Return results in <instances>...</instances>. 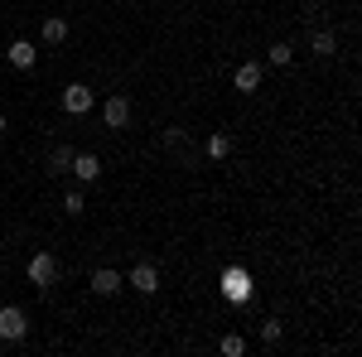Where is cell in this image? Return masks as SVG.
<instances>
[{
	"instance_id": "6da1fadb",
	"label": "cell",
	"mask_w": 362,
	"mask_h": 357,
	"mask_svg": "<svg viewBox=\"0 0 362 357\" xmlns=\"http://www.w3.org/2000/svg\"><path fill=\"white\" fill-rule=\"evenodd\" d=\"M223 300H232V304H247L251 300V275L242 271V266L223 271Z\"/></svg>"
},
{
	"instance_id": "7a4b0ae2",
	"label": "cell",
	"mask_w": 362,
	"mask_h": 357,
	"mask_svg": "<svg viewBox=\"0 0 362 357\" xmlns=\"http://www.w3.org/2000/svg\"><path fill=\"white\" fill-rule=\"evenodd\" d=\"M25 333H29V319H25V309H15V304H5V309H0V338H5V343H20Z\"/></svg>"
},
{
	"instance_id": "3957f363",
	"label": "cell",
	"mask_w": 362,
	"mask_h": 357,
	"mask_svg": "<svg viewBox=\"0 0 362 357\" xmlns=\"http://www.w3.org/2000/svg\"><path fill=\"white\" fill-rule=\"evenodd\" d=\"M58 280V261L49 251H39V256H29V285H39V290H49Z\"/></svg>"
},
{
	"instance_id": "277c9868",
	"label": "cell",
	"mask_w": 362,
	"mask_h": 357,
	"mask_svg": "<svg viewBox=\"0 0 362 357\" xmlns=\"http://www.w3.org/2000/svg\"><path fill=\"white\" fill-rule=\"evenodd\" d=\"M92 107H97V97H92V87H83V83L63 87V111H68V116H87Z\"/></svg>"
},
{
	"instance_id": "5b68a950",
	"label": "cell",
	"mask_w": 362,
	"mask_h": 357,
	"mask_svg": "<svg viewBox=\"0 0 362 357\" xmlns=\"http://www.w3.org/2000/svg\"><path fill=\"white\" fill-rule=\"evenodd\" d=\"M102 121H107L112 131H126V126H131V97H107V102H102Z\"/></svg>"
},
{
	"instance_id": "8992f818",
	"label": "cell",
	"mask_w": 362,
	"mask_h": 357,
	"mask_svg": "<svg viewBox=\"0 0 362 357\" xmlns=\"http://www.w3.org/2000/svg\"><path fill=\"white\" fill-rule=\"evenodd\" d=\"M68 174H78L83 184H97V179H102V160L83 150V155H73V169H68Z\"/></svg>"
},
{
	"instance_id": "52a82bcc",
	"label": "cell",
	"mask_w": 362,
	"mask_h": 357,
	"mask_svg": "<svg viewBox=\"0 0 362 357\" xmlns=\"http://www.w3.org/2000/svg\"><path fill=\"white\" fill-rule=\"evenodd\" d=\"M131 285H136L140 295H155V290H160V271H155L150 261H140L136 271H131Z\"/></svg>"
},
{
	"instance_id": "ba28073f",
	"label": "cell",
	"mask_w": 362,
	"mask_h": 357,
	"mask_svg": "<svg viewBox=\"0 0 362 357\" xmlns=\"http://www.w3.org/2000/svg\"><path fill=\"white\" fill-rule=\"evenodd\" d=\"M5 58H10V68H25V73H29L39 54H34V44H25V39H15V44L5 49Z\"/></svg>"
},
{
	"instance_id": "9c48e42d",
	"label": "cell",
	"mask_w": 362,
	"mask_h": 357,
	"mask_svg": "<svg viewBox=\"0 0 362 357\" xmlns=\"http://www.w3.org/2000/svg\"><path fill=\"white\" fill-rule=\"evenodd\" d=\"M121 285H126V280H121L116 271H107V266L92 275V290H97V295H121Z\"/></svg>"
},
{
	"instance_id": "30bf717a",
	"label": "cell",
	"mask_w": 362,
	"mask_h": 357,
	"mask_svg": "<svg viewBox=\"0 0 362 357\" xmlns=\"http://www.w3.org/2000/svg\"><path fill=\"white\" fill-rule=\"evenodd\" d=\"M232 83H237V92H256L261 87V63H242Z\"/></svg>"
},
{
	"instance_id": "8fae6325",
	"label": "cell",
	"mask_w": 362,
	"mask_h": 357,
	"mask_svg": "<svg viewBox=\"0 0 362 357\" xmlns=\"http://www.w3.org/2000/svg\"><path fill=\"white\" fill-rule=\"evenodd\" d=\"M73 155H78L73 145H58V150H49V174H68V169H73Z\"/></svg>"
},
{
	"instance_id": "7c38bea8",
	"label": "cell",
	"mask_w": 362,
	"mask_h": 357,
	"mask_svg": "<svg viewBox=\"0 0 362 357\" xmlns=\"http://www.w3.org/2000/svg\"><path fill=\"white\" fill-rule=\"evenodd\" d=\"M203 150H208V160H227V155H232V136H227V131H213Z\"/></svg>"
},
{
	"instance_id": "4fadbf2b",
	"label": "cell",
	"mask_w": 362,
	"mask_h": 357,
	"mask_svg": "<svg viewBox=\"0 0 362 357\" xmlns=\"http://www.w3.org/2000/svg\"><path fill=\"white\" fill-rule=\"evenodd\" d=\"M63 39H68V20L63 15H49L44 20V44H63Z\"/></svg>"
},
{
	"instance_id": "5bb4252c",
	"label": "cell",
	"mask_w": 362,
	"mask_h": 357,
	"mask_svg": "<svg viewBox=\"0 0 362 357\" xmlns=\"http://www.w3.org/2000/svg\"><path fill=\"white\" fill-rule=\"evenodd\" d=\"M309 44H314V54H319V58H334V54H338V39L329 34V29H319V34H314Z\"/></svg>"
},
{
	"instance_id": "9a60e30c",
	"label": "cell",
	"mask_w": 362,
	"mask_h": 357,
	"mask_svg": "<svg viewBox=\"0 0 362 357\" xmlns=\"http://www.w3.org/2000/svg\"><path fill=\"white\" fill-rule=\"evenodd\" d=\"M63 213H68V218H83V213H87L83 189H68V193H63Z\"/></svg>"
},
{
	"instance_id": "2e32d148",
	"label": "cell",
	"mask_w": 362,
	"mask_h": 357,
	"mask_svg": "<svg viewBox=\"0 0 362 357\" xmlns=\"http://www.w3.org/2000/svg\"><path fill=\"white\" fill-rule=\"evenodd\" d=\"M280 338H285V329H280V319H266V324H261V343H266V348H276Z\"/></svg>"
},
{
	"instance_id": "e0dca14e",
	"label": "cell",
	"mask_w": 362,
	"mask_h": 357,
	"mask_svg": "<svg viewBox=\"0 0 362 357\" xmlns=\"http://www.w3.org/2000/svg\"><path fill=\"white\" fill-rule=\"evenodd\" d=\"M271 63H276V68H290V63H295V49H290V44H271Z\"/></svg>"
},
{
	"instance_id": "ac0fdd59",
	"label": "cell",
	"mask_w": 362,
	"mask_h": 357,
	"mask_svg": "<svg viewBox=\"0 0 362 357\" xmlns=\"http://www.w3.org/2000/svg\"><path fill=\"white\" fill-rule=\"evenodd\" d=\"M218 348H223L227 357H242V353H247V343H242L237 333H227V338H223V343H218Z\"/></svg>"
},
{
	"instance_id": "d6986e66",
	"label": "cell",
	"mask_w": 362,
	"mask_h": 357,
	"mask_svg": "<svg viewBox=\"0 0 362 357\" xmlns=\"http://www.w3.org/2000/svg\"><path fill=\"white\" fill-rule=\"evenodd\" d=\"M184 145V131H165V150H179Z\"/></svg>"
},
{
	"instance_id": "ffe728a7",
	"label": "cell",
	"mask_w": 362,
	"mask_h": 357,
	"mask_svg": "<svg viewBox=\"0 0 362 357\" xmlns=\"http://www.w3.org/2000/svg\"><path fill=\"white\" fill-rule=\"evenodd\" d=\"M5 126H10V121H5V111H0V136H5Z\"/></svg>"
}]
</instances>
